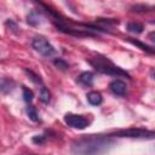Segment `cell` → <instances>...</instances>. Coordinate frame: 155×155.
<instances>
[{
    "mask_svg": "<svg viewBox=\"0 0 155 155\" xmlns=\"http://www.w3.org/2000/svg\"><path fill=\"white\" fill-rule=\"evenodd\" d=\"M53 64H54L58 69H61V70H67V69L69 68V64H68L64 59H62V58H54V59H53Z\"/></svg>",
    "mask_w": 155,
    "mask_h": 155,
    "instance_id": "17",
    "label": "cell"
},
{
    "mask_svg": "<svg viewBox=\"0 0 155 155\" xmlns=\"http://www.w3.org/2000/svg\"><path fill=\"white\" fill-rule=\"evenodd\" d=\"M25 73H27L29 76H31L30 79H31V80H33L35 84H42V81H41V78H40L39 75H36L35 73H33L31 70H28V69H27V70H25Z\"/></svg>",
    "mask_w": 155,
    "mask_h": 155,
    "instance_id": "19",
    "label": "cell"
},
{
    "mask_svg": "<svg viewBox=\"0 0 155 155\" xmlns=\"http://www.w3.org/2000/svg\"><path fill=\"white\" fill-rule=\"evenodd\" d=\"M31 140H33V143H35V144H44L45 142H46V137L45 136H42V134H38V136H34L33 138H31Z\"/></svg>",
    "mask_w": 155,
    "mask_h": 155,
    "instance_id": "20",
    "label": "cell"
},
{
    "mask_svg": "<svg viewBox=\"0 0 155 155\" xmlns=\"http://www.w3.org/2000/svg\"><path fill=\"white\" fill-rule=\"evenodd\" d=\"M25 111H27L28 117H29L31 121H34V122H39V121H40V117H39V114H38V110H36L35 107H33V105H28Z\"/></svg>",
    "mask_w": 155,
    "mask_h": 155,
    "instance_id": "13",
    "label": "cell"
},
{
    "mask_svg": "<svg viewBox=\"0 0 155 155\" xmlns=\"http://www.w3.org/2000/svg\"><path fill=\"white\" fill-rule=\"evenodd\" d=\"M78 81L84 86H92L93 84V74L91 71H84L79 75Z\"/></svg>",
    "mask_w": 155,
    "mask_h": 155,
    "instance_id": "9",
    "label": "cell"
},
{
    "mask_svg": "<svg viewBox=\"0 0 155 155\" xmlns=\"http://www.w3.org/2000/svg\"><path fill=\"white\" fill-rule=\"evenodd\" d=\"M111 92L116 96H125L127 92V85L122 80H114L109 85Z\"/></svg>",
    "mask_w": 155,
    "mask_h": 155,
    "instance_id": "6",
    "label": "cell"
},
{
    "mask_svg": "<svg viewBox=\"0 0 155 155\" xmlns=\"http://www.w3.org/2000/svg\"><path fill=\"white\" fill-rule=\"evenodd\" d=\"M22 91H23V99L27 102V103H30L34 98V93L31 90H29L28 87L25 86H22Z\"/></svg>",
    "mask_w": 155,
    "mask_h": 155,
    "instance_id": "16",
    "label": "cell"
},
{
    "mask_svg": "<svg viewBox=\"0 0 155 155\" xmlns=\"http://www.w3.org/2000/svg\"><path fill=\"white\" fill-rule=\"evenodd\" d=\"M127 30L133 33V34H140L144 30V25L142 23H138V22H130L127 24Z\"/></svg>",
    "mask_w": 155,
    "mask_h": 155,
    "instance_id": "11",
    "label": "cell"
},
{
    "mask_svg": "<svg viewBox=\"0 0 155 155\" xmlns=\"http://www.w3.org/2000/svg\"><path fill=\"white\" fill-rule=\"evenodd\" d=\"M114 140L110 138V136H87L84 138H80L79 140L74 142L71 145V151L78 154H96L105 151Z\"/></svg>",
    "mask_w": 155,
    "mask_h": 155,
    "instance_id": "1",
    "label": "cell"
},
{
    "mask_svg": "<svg viewBox=\"0 0 155 155\" xmlns=\"http://www.w3.org/2000/svg\"><path fill=\"white\" fill-rule=\"evenodd\" d=\"M86 97H87L88 103L92 104V105H99V104L102 103V101H103L102 94H101L99 92H97V91H91V92H88Z\"/></svg>",
    "mask_w": 155,
    "mask_h": 155,
    "instance_id": "10",
    "label": "cell"
},
{
    "mask_svg": "<svg viewBox=\"0 0 155 155\" xmlns=\"http://www.w3.org/2000/svg\"><path fill=\"white\" fill-rule=\"evenodd\" d=\"M42 13L39 10H31L27 16V22L31 27H38L42 23Z\"/></svg>",
    "mask_w": 155,
    "mask_h": 155,
    "instance_id": "7",
    "label": "cell"
},
{
    "mask_svg": "<svg viewBox=\"0 0 155 155\" xmlns=\"http://www.w3.org/2000/svg\"><path fill=\"white\" fill-rule=\"evenodd\" d=\"M64 121L68 126H70L73 128H78V130H84L88 126V120L86 117H84L82 115H76V114H71V113L65 114Z\"/></svg>",
    "mask_w": 155,
    "mask_h": 155,
    "instance_id": "5",
    "label": "cell"
},
{
    "mask_svg": "<svg viewBox=\"0 0 155 155\" xmlns=\"http://www.w3.org/2000/svg\"><path fill=\"white\" fill-rule=\"evenodd\" d=\"M154 7L153 6H149V5H134L131 7V11L132 12H149V11H153Z\"/></svg>",
    "mask_w": 155,
    "mask_h": 155,
    "instance_id": "15",
    "label": "cell"
},
{
    "mask_svg": "<svg viewBox=\"0 0 155 155\" xmlns=\"http://www.w3.org/2000/svg\"><path fill=\"white\" fill-rule=\"evenodd\" d=\"M5 24H6V27L7 28H10V30L12 31V33H15V34H18V25H17V23L16 22H13L12 19H7L6 22H5Z\"/></svg>",
    "mask_w": 155,
    "mask_h": 155,
    "instance_id": "18",
    "label": "cell"
},
{
    "mask_svg": "<svg viewBox=\"0 0 155 155\" xmlns=\"http://www.w3.org/2000/svg\"><path fill=\"white\" fill-rule=\"evenodd\" d=\"M31 46L36 52H39L44 57H50L56 52L54 47L44 36H35L31 41Z\"/></svg>",
    "mask_w": 155,
    "mask_h": 155,
    "instance_id": "3",
    "label": "cell"
},
{
    "mask_svg": "<svg viewBox=\"0 0 155 155\" xmlns=\"http://www.w3.org/2000/svg\"><path fill=\"white\" fill-rule=\"evenodd\" d=\"M127 41H130L131 44L138 46L140 50H143V51H145V52H148V53H150V54L154 53V50H153L150 46H148V45H145V44H143V42H140V41H138V40H134L133 38H127Z\"/></svg>",
    "mask_w": 155,
    "mask_h": 155,
    "instance_id": "12",
    "label": "cell"
},
{
    "mask_svg": "<svg viewBox=\"0 0 155 155\" xmlns=\"http://www.w3.org/2000/svg\"><path fill=\"white\" fill-rule=\"evenodd\" d=\"M50 99H51V93H50V91L46 88V87H41V90H40V101L42 102V103H45V104H47L48 102H50Z\"/></svg>",
    "mask_w": 155,
    "mask_h": 155,
    "instance_id": "14",
    "label": "cell"
},
{
    "mask_svg": "<svg viewBox=\"0 0 155 155\" xmlns=\"http://www.w3.org/2000/svg\"><path fill=\"white\" fill-rule=\"evenodd\" d=\"M114 136L127 137V138H154V132L143 128H128V130H120L115 132Z\"/></svg>",
    "mask_w": 155,
    "mask_h": 155,
    "instance_id": "4",
    "label": "cell"
},
{
    "mask_svg": "<svg viewBox=\"0 0 155 155\" xmlns=\"http://www.w3.org/2000/svg\"><path fill=\"white\" fill-rule=\"evenodd\" d=\"M90 64L99 73L102 74H107V75H113V76H126V78H130V75L122 70L121 68H119L117 65H115L111 61H109L108 58L105 57H102V56H97L92 59L88 61Z\"/></svg>",
    "mask_w": 155,
    "mask_h": 155,
    "instance_id": "2",
    "label": "cell"
},
{
    "mask_svg": "<svg viewBox=\"0 0 155 155\" xmlns=\"http://www.w3.org/2000/svg\"><path fill=\"white\" fill-rule=\"evenodd\" d=\"M15 87L13 80L8 78H0V92L1 93H10Z\"/></svg>",
    "mask_w": 155,
    "mask_h": 155,
    "instance_id": "8",
    "label": "cell"
}]
</instances>
